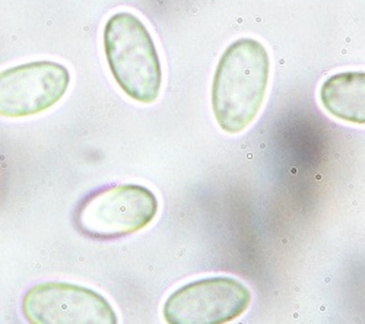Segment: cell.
Instances as JSON below:
<instances>
[{"instance_id":"cell-1","label":"cell","mask_w":365,"mask_h":324,"mask_svg":"<svg viewBox=\"0 0 365 324\" xmlns=\"http://www.w3.org/2000/svg\"><path fill=\"white\" fill-rule=\"evenodd\" d=\"M270 61L264 46L240 38L224 51L212 83V110L218 126L237 135L260 113L269 83Z\"/></svg>"},{"instance_id":"cell-2","label":"cell","mask_w":365,"mask_h":324,"mask_svg":"<svg viewBox=\"0 0 365 324\" xmlns=\"http://www.w3.org/2000/svg\"><path fill=\"white\" fill-rule=\"evenodd\" d=\"M103 44L120 90L140 104L155 103L163 86V68L145 23L130 12H117L106 22Z\"/></svg>"},{"instance_id":"cell-3","label":"cell","mask_w":365,"mask_h":324,"mask_svg":"<svg viewBox=\"0 0 365 324\" xmlns=\"http://www.w3.org/2000/svg\"><path fill=\"white\" fill-rule=\"evenodd\" d=\"M158 214L155 193L140 184H113L88 193L75 208L73 226L83 237L114 241L146 228Z\"/></svg>"},{"instance_id":"cell-4","label":"cell","mask_w":365,"mask_h":324,"mask_svg":"<svg viewBox=\"0 0 365 324\" xmlns=\"http://www.w3.org/2000/svg\"><path fill=\"white\" fill-rule=\"evenodd\" d=\"M252 292L231 276L203 278L175 289L163 307L167 324H228L245 314Z\"/></svg>"},{"instance_id":"cell-5","label":"cell","mask_w":365,"mask_h":324,"mask_svg":"<svg viewBox=\"0 0 365 324\" xmlns=\"http://www.w3.org/2000/svg\"><path fill=\"white\" fill-rule=\"evenodd\" d=\"M21 308L29 324H118L117 313L104 296L71 282L31 286Z\"/></svg>"},{"instance_id":"cell-6","label":"cell","mask_w":365,"mask_h":324,"mask_svg":"<svg viewBox=\"0 0 365 324\" xmlns=\"http://www.w3.org/2000/svg\"><path fill=\"white\" fill-rule=\"evenodd\" d=\"M71 72L51 61L29 62L0 72V117L24 119L54 107L68 93Z\"/></svg>"},{"instance_id":"cell-7","label":"cell","mask_w":365,"mask_h":324,"mask_svg":"<svg viewBox=\"0 0 365 324\" xmlns=\"http://www.w3.org/2000/svg\"><path fill=\"white\" fill-rule=\"evenodd\" d=\"M320 103L336 119L365 126V72H342L327 78L320 88Z\"/></svg>"}]
</instances>
